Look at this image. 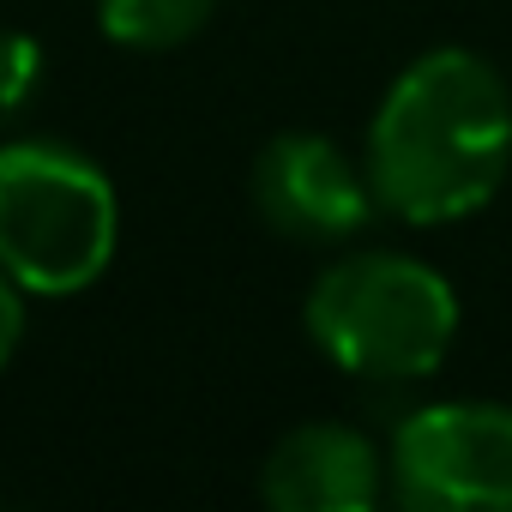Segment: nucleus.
<instances>
[{
	"mask_svg": "<svg viewBox=\"0 0 512 512\" xmlns=\"http://www.w3.org/2000/svg\"><path fill=\"white\" fill-rule=\"evenodd\" d=\"M314 344L362 380H422L458 338L452 284L410 253H350L308 290Z\"/></svg>",
	"mask_w": 512,
	"mask_h": 512,
	"instance_id": "3",
	"label": "nucleus"
},
{
	"mask_svg": "<svg viewBox=\"0 0 512 512\" xmlns=\"http://www.w3.org/2000/svg\"><path fill=\"white\" fill-rule=\"evenodd\" d=\"M121 235V205L109 175L49 139L0 145V272L31 296L91 290Z\"/></svg>",
	"mask_w": 512,
	"mask_h": 512,
	"instance_id": "2",
	"label": "nucleus"
},
{
	"mask_svg": "<svg viewBox=\"0 0 512 512\" xmlns=\"http://www.w3.org/2000/svg\"><path fill=\"white\" fill-rule=\"evenodd\" d=\"M19 338H25V302H19V284L0 272V368L13 362Z\"/></svg>",
	"mask_w": 512,
	"mask_h": 512,
	"instance_id": "9",
	"label": "nucleus"
},
{
	"mask_svg": "<svg viewBox=\"0 0 512 512\" xmlns=\"http://www.w3.org/2000/svg\"><path fill=\"white\" fill-rule=\"evenodd\" d=\"M386 488V464L362 428L308 422L284 434L260 470V494L284 512H368Z\"/></svg>",
	"mask_w": 512,
	"mask_h": 512,
	"instance_id": "6",
	"label": "nucleus"
},
{
	"mask_svg": "<svg viewBox=\"0 0 512 512\" xmlns=\"http://www.w3.org/2000/svg\"><path fill=\"white\" fill-rule=\"evenodd\" d=\"M217 0H97V19L127 49H175L205 31Z\"/></svg>",
	"mask_w": 512,
	"mask_h": 512,
	"instance_id": "7",
	"label": "nucleus"
},
{
	"mask_svg": "<svg viewBox=\"0 0 512 512\" xmlns=\"http://www.w3.org/2000/svg\"><path fill=\"white\" fill-rule=\"evenodd\" d=\"M43 79V49L25 31H0V127H13Z\"/></svg>",
	"mask_w": 512,
	"mask_h": 512,
	"instance_id": "8",
	"label": "nucleus"
},
{
	"mask_svg": "<svg viewBox=\"0 0 512 512\" xmlns=\"http://www.w3.org/2000/svg\"><path fill=\"white\" fill-rule=\"evenodd\" d=\"M512 163L506 79L470 49H428L374 109L368 181L404 223H458L482 211Z\"/></svg>",
	"mask_w": 512,
	"mask_h": 512,
	"instance_id": "1",
	"label": "nucleus"
},
{
	"mask_svg": "<svg viewBox=\"0 0 512 512\" xmlns=\"http://www.w3.org/2000/svg\"><path fill=\"white\" fill-rule=\"evenodd\" d=\"M253 205L278 235L326 247V241H350L380 199L368 169H356L344 145L320 133H278L253 157Z\"/></svg>",
	"mask_w": 512,
	"mask_h": 512,
	"instance_id": "5",
	"label": "nucleus"
},
{
	"mask_svg": "<svg viewBox=\"0 0 512 512\" xmlns=\"http://www.w3.org/2000/svg\"><path fill=\"white\" fill-rule=\"evenodd\" d=\"M386 476L410 512H512V410L482 398L410 410Z\"/></svg>",
	"mask_w": 512,
	"mask_h": 512,
	"instance_id": "4",
	"label": "nucleus"
}]
</instances>
